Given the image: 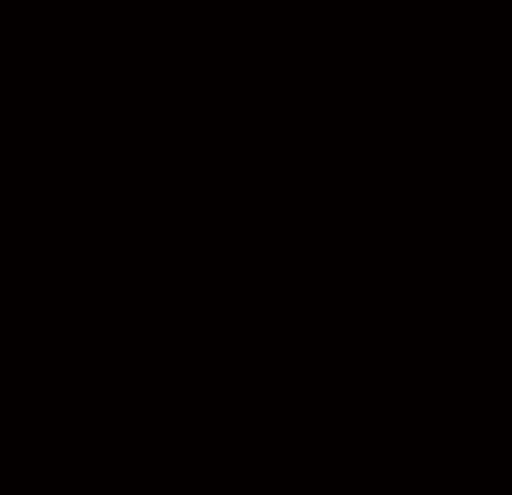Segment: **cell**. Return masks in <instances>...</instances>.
Instances as JSON below:
<instances>
[]
</instances>
